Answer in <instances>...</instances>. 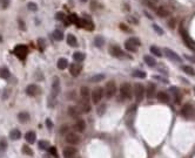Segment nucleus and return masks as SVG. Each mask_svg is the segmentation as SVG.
Returning a JSON list of instances; mask_svg holds the SVG:
<instances>
[{
    "mask_svg": "<svg viewBox=\"0 0 195 158\" xmlns=\"http://www.w3.org/2000/svg\"><path fill=\"white\" fill-rule=\"evenodd\" d=\"M132 86L127 82H125L120 86V94H121V97L126 98V100H129V98L132 97Z\"/></svg>",
    "mask_w": 195,
    "mask_h": 158,
    "instance_id": "nucleus-1",
    "label": "nucleus"
},
{
    "mask_svg": "<svg viewBox=\"0 0 195 158\" xmlns=\"http://www.w3.org/2000/svg\"><path fill=\"white\" fill-rule=\"evenodd\" d=\"M116 93V86L114 81H108L105 87V95L107 98H112Z\"/></svg>",
    "mask_w": 195,
    "mask_h": 158,
    "instance_id": "nucleus-2",
    "label": "nucleus"
},
{
    "mask_svg": "<svg viewBox=\"0 0 195 158\" xmlns=\"http://www.w3.org/2000/svg\"><path fill=\"white\" fill-rule=\"evenodd\" d=\"M134 95L138 102H141L145 96V87L141 83H135L134 84Z\"/></svg>",
    "mask_w": 195,
    "mask_h": 158,
    "instance_id": "nucleus-3",
    "label": "nucleus"
},
{
    "mask_svg": "<svg viewBox=\"0 0 195 158\" xmlns=\"http://www.w3.org/2000/svg\"><path fill=\"white\" fill-rule=\"evenodd\" d=\"M92 102L94 103V104H96V103H99L100 101H101V98H102V96H103V89L101 87H96L95 89L92 92Z\"/></svg>",
    "mask_w": 195,
    "mask_h": 158,
    "instance_id": "nucleus-4",
    "label": "nucleus"
},
{
    "mask_svg": "<svg viewBox=\"0 0 195 158\" xmlns=\"http://www.w3.org/2000/svg\"><path fill=\"white\" fill-rule=\"evenodd\" d=\"M27 53H28V48L25 45H19L14 48V54L20 59H25Z\"/></svg>",
    "mask_w": 195,
    "mask_h": 158,
    "instance_id": "nucleus-5",
    "label": "nucleus"
},
{
    "mask_svg": "<svg viewBox=\"0 0 195 158\" xmlns=\"http://www.w3.org/2000/svg\"><path fill=\"white\" fill-rule=\"evenodd\" d=\"M163 53L166 54V56H167L168 59H170L172 61H175V62H180L181 63V61H182V59L175 53L174 51H172V49H169V48H164L163 49Z\"/></svg>",
    "mask_w": 195,
    "mask_h": 158,
    "instance_id": "nucleus-6",
    "label": "nucleus"
},
{
    "mask_svg": "<svg viewBox=\"0 0 195 158\" xmlns=\"http://www.w3.org/2000/svg\"><path fill=\"white\" fill-rule=\"evenodd\" d=\"M40 92H41V89L36 84H30L26 88V94L30 96H36L38 94H40Z\"/></svg>",
    "mask_w": 195,
    "mask_h": 158,
    "instance_id": "nucleus-7",
    "label": "nucleus"
},
{
    "mask_svg": "<svg viewBox=\"0 0 195 158\" xmlns=\"http://www.w3.org/2000/svg\"><path fill=\"white\" fill-rule=\"evenodd\" d=\"M66 141L70 144H78L80 142V136L78 134H74V132L66 134Z\"/></svg>",
    "mask_w": 195,
    "mask_h": 158,
    "instance_id": "nucleus-8",
    "label": "nucleus"
},
{
    "mask_svg": "<svg viewBox=\"0 0 195 158\" xmlns=\"http://www.w3.org/2000/svg\"><path fill=\"white\" fill-rule=\"evenodd\" d=\"M59 93H60V82H59V78H58V77H54L53 84H52V93H51V96L56 97Z\"/></svg>",
    "mask_w": 195,
    "mask_h": 158,
    "instance_id": "nucleus-9",
    "label": "nucleus"
},
{
    "mask_svg": "<svg viewBox=\"0 0 195 158\" xmlns=\"http://www.w3.org/2000/svg\"><path fill=\"white\" fill-rule=\"evenodd\" d=\"M180 33H181V36H182V39H183V41L186 42V46L188 47V48H190V49H195L194 48V42L190 40V38H189V35L187 34V32L184 31V29H181L180 31Z\"/></svg>",
    "mask_w": 195,
    "mask_h": 158,
    "instance_id": "nucleus-10",
    "label": "nucleus"
},
{
    "mask_svg": "<svg viewBox=\"0 0 195 158\" xmlns=\"http://www.w3.org/2000/svg\"><path fill=\"white\" fill-rule=\"evenodd\" d=\"M62 155H64V158H73L76 155V149L73 146H67L64 149Z\"/></svg>",
    "mask_w": 195,
    "mask_h": 158,
    "instance_id": "nucleus-11",
    "label": "nucleus"
},
{
    "mask_svg": "<svg viewBox=\"0 0 195 158\" xmlns=\"http://www.w3.org/2000/svg\"><path fill=\"white\" fill-rule=\"evenodd\" d=\"M181 115L184 117V118H189L192 115H193V108L190 104H184L181 109Z\"/></svg>",
    "mask_w": 195,
    "mask_h": 158,
    "instance_id": "nucleus-12",
    "label": "nucleus"
},
{
    "mask_svg": "<svg viewBox=\"0 0 195 158\" xmlns=\"http://www.w3.org/2000/svg\"><path fill=\"white\" fill-rule=\"evenodd\" d=\"M109 53H111L112 56H115V57H122L123 56V52L118 46H111L109 47Z\"/></svg>",
    "mask_w": 195,
    "mask_h": 158,
    "instance_id": "nucleus-13",
    "label": "nucleus"
},
{
    "mask_svg": "<svg viewBox=\"0 0 195 158\" xmlns=\"http://www.w3.org/2000/svg\"><path fill=\"white\" fill-rule=\"evenodd\" d=\"M80 27H85L87 29H90V31L93 29V22L91 21V19L88 18V15H86L85 19H81L80 20Z\"/></svg>",
    "mask_w": 195,
    "mask_h": 158,
    "instance_id": "nucleus-14",
    "label": "nucleus"
},
{
    "mask_svg": "<svg viewBox=\"0 0 195 158\" xmlns=\"http://www.w3.org/2000/svg\"><path fill=\"white\" fill-rule=\"evenodd\" d=\"M81 72V66L78 63H72L70 66V73L72 76H78Z\"/></svg>",
    "mask_w": 195,
    "mask_h": 158,
    "instance_id": "nucleus-15",
    "label": "nucleus"
},
{
    "mask_svg": "<svg viewBox=\"0 0 195 158\" xmlns=\"http://www.w3.org/2000/svg\"><path fill=\"white\" fill-rule=\"evenodd\" d=\"M86 129V123L84 120H78L76 123L74 124V130L76 132H82Z\"/></svg>",
    "mask_w": 195,
    "mask_h": 158,
    "instance_id": "nucleus-16",
    "label": "nucleus"
},
{
    "mask_svg": "<svg viewBox=\"0 0 195 158\" xmlns=\"http://www.w3.org/2000/svg\"><path fill=\"white\" fill-rule=\"evenodd\" d=\"M157 98H158V101H160L162 103H168L169 102V96H168L167 93H164V92H159L158 95H157Z\"/></svg>",
    "mask_w": 195,
    "mask_h": 158,
    "instance_id": "nucleus-17",
    "label": "nucleus"
},
{
    "mask_svg": "<svg viewBox=\"0 0 195 158\" xmlns=\"http://www.w3.org/2000/svg\"><path fill=\"white\" fill-rule=\"evenodd\" d=\"M68 114H70V116H72L73 118H78L80 116L81 111L78 107H70L68 108Z\"/></svg>",
    "mask_w": 195,
    "mask_h": 158,
    "instance_id": "nucleus-18",
    "label": "nucleus"
},
{
    "mask_svg": "<svg viewBox=\"0 0 195 158\" xmlns=\"http://www.w3.org/2000/svg\"><path fill=\"white\" fill-rule=\"evenodd\" d=\"M78 108L80 109L81 113H90V111H91V105H90L88 102H87V100H84Z\"/></svg>",
    "mask_w": 195,
    "mask_h": 158,
    "instance_id": "nucleus-19",
    "label": "nucleus"
},
{
    "mask_svg": "<svg viewBox=\"0 0 195 158\" xmlns=\"http://www.w3.org/2000/svg\"><path fill=\"white\" fill-rule=\"evenodd\" d=\"M35 138H36V135H35L34 131H28V132H26V135H25V140H26V142L30 143V144H33V143L35 142Z\"/></svg>",
    "mask_w": 195,
    "mask_h": 158,
    "instance_id": "nucleus-20",
    "label": "nucleus"
},
{
    "mask_svg": "<svg viewBox=\"0 0 195 158\" xmlns=\"http://www.w3.org/2000/svg\"><path fill=\"white\" fill-rule=\"evenodd\" d=\"M56 66H58V68H59L60 70H64V69H66L68 67V60H67V59H65V57H61V59L58 60Z\"/></svg>",
    "mask_w": 195,
    "mask_h": 158,
    "instance_id": "nucleus-21",
    "label": "nucleus"
},
{
    "mask_svg": "<svg viewBox=\"0 0 195 158\" xmlns=\"http://www.w3.org/2000/svg\"><path fill=\"white\" fill-rule=\"evenodd\" d=\"M125 48L127 49L128 52H132V53H135L136 51H138V47H136L131 40H127V41L125 42Z\"/></svg>",
    "mask_w": 195,
    "mask_h": 158,
    "instance_id": "nucleus-22",
    "label": "nucleus"
},
{
    "mask_svg": "<svg viewBox=\"0 0 195 158\" xmlns=\"http://www.w3.org/2000/svg\"><path fill=\"white\" fill-rule=\"evenodd\" d=\"M157 14L160 16V18H167V16H169V11L167 8H164V7H159L158 9H157Z\"/></svg>",
    "mask_w": 195,
    "mask_h": 158,
    "instance_id": "nucleus-23",
    "label": "nucleus"
},
{
    "mask_svg": "<svg viewBox=\"0 0 195 158\" xmlns=\"http://www.w3.org/2000/svg\"><path fill=\"white\" fill-rule=\"evenodd\" d=\"M9 137H11L12 141H18V140H20L21 132L18 129H13V130H11V132H9Z\"/></svg>",
    "mask_w": 195,
    "mask_h": 158,
    "instance_id": "nucleus-24",
    "label": "nucleus"
},
{
    "mask_svg": "<svg viewBox=\"0 0 195 158\" xmlns=\"http://www.w3.org/2000/svg\"><path fill=\"white\" fill-rule=\"evenodd\" d=\"M67 43L70 45L71 47H76V46H78L76 38H75L73 34H68V35H67Z\"/></svg>",
    "mask_w": 195,
    "mask_h": 158,
    "instance_id": "nucleus-25",
    "label": "nucleus"
},
{
    "mask_svg": "<svg viewBox=\"0 0 195 158\" xmlns=\"http://www.w3.org/2000/svg\"><path fill=\"white\" fill-rule=\"evenodd\" d=\"M85 57H86V55L84 53H81V52H75L73 54V59H74V61H76V62H82L85 60Z\"/></svg>",
    "mask_w": 195,
    "mask_h": 158,
    "instance_id": "nucleus-26",
    "label": "nucleus"
},
{
    "mask_svg": "<svg viewBox=\"0 0 195 158\" xmlns=\"http://www.w3.org/2000/svg\"><path fill=\"white\" fill-rule=\"evenodd\" d=\"M18 118H19V121H20L21 123H26L28 120H30V114L28 113H19L18 114Z\"/></svg>",
    "mask_w": 195,
    "mask_h": 158,
    "instance_id": "nucleus-27",
    "label": "nucleus"
},
{
    "mask_svg": "<svg viewBox=\"0 0 195 158\" xmlns=\"http://www.w3.org/2000/svg\"><path fill=\"white\" fill-rule=\"evenodd\" d=\"M143 60H145L146 63H147V66H149V67H155V65H157V61H155V59L152 57V56H149V55H146V56L143 57Z\"/></svg>",
    "mask_w": 195,
    "mask_h": 158,
    "instance_id": "nucleus-28",
    "label": "nucleus"
},
{
    "mask_svg": "<svg viewBox=\"0 0 195 158\" xmlns=\"http://www.w3.org/2000/svg\"><path fill=\"white\" fill-rule=\"evenodd\" d=\"M9 76H11V73H9V70H8L6 67H4V68L0 69V77H1V78H4V80H7V78H9Z\"/></svg>",
    "mask_w": 195,
    "mask_h": 158,
    "instance_id": "nucleus-29",
    "label": "nucleus"
},
{
    "mask_svg": "<svg viewBox=\"0 0 195 158\" xmlns=\"http://www.w3.org/2000/svg\"><path fill=\"white\" fill-rule=\"evenodd\" d=\"M149 51H151V53H152V54H154L155 56H158V57H161V56H162V52H161V49H160L159 47H157V46H151Z\"/></svg>",
    "mask_w": 195,
    "mask_h": 158,
    "instance_id": "nucleus-30",
    "label": "nucleus"
},
{
    "mask_svg": "<svg viewBox=\"0 0 195 158\" xmlns=\"http://www.w3.org/2000/svg\"><path fill=\"white\" fill-rule=\"evenodd\" d=\"M170 92L173 93V95H174V97H175V103H180V101H181V96H180V94H179L178 88L172 87V88H170Z\"/></svg>",
    "mask_w": 195,
    "mask_h": 158,
    "instance_id": "nucleus-31",
    "label": "nucleus"
},
{
    "mask_svg": "<svg viewBox=\"0 0 195 158\" xmlns=\"http://www.w3.org/2000/svg\"><path fill=\"white\" fill-rule=\"evenodd\" d=\"M154 94H155V86L154 84H148V87H147V98H153V96H154Z\"/></svg>",
    "mask_w": 195,
    "mask_h": 158,
    "instance_id": "nucleus-32",
    "label": "nucleus"
},
{
    "mask_svg": "<svg viewBox=\"0 0 195 158\" xmlns=\"http://www.w3.org/2000/svg\"><path fill=\"white\" fill-rule=\"evenodd\" d=\"M80 94H81V97L82 100H87L90 97V89L87 87H81L80 89Z\"/></svg>",
    "mask_w": 195,
    "mask_h": 158,
    "instance_id": "nucleus-33",
    "label": "nucleus"
},
{
    "mask_svg": "<svg viewBox=\"0 0 195 158\" xmlns=\"http://www.w3.org/2000/svg\"><path fill=\"white\" fill-rule=\"evenodd\" d=\"M94 45L96 46V47H102L103 45H105V40H103V38L101 36V35H98V36H95V39H94Z\"/></svg>",
    "mask_w": 195,
    "mask_h": 158,
    "instance_id": "nucleus-34",
    "label": "nucleus"
},
{
    "mask_svg": "<svg viewBox=\"0 0 195 158\" xmlns=\"http://www.w3.org/2000/svg\"><path fill=\"white\" fill-rule=\"evenodd\" d=\"M182 70L186 73V74L190 75V76H195V70H194V68L190 67V66H183L182 67Z\"/></svg>",
    "mask_w": 195,
    "mask_h": 158,
    "instance_id": "nucleus-35",
    "label": "nucleus"
},
{
    "mask_svg": "<svg viewBox=\"0 0 195 158\" xmlns=\"http://www.w3.org/2000/svg\"><path fill=\"white\" fill-rule=\"evenodd\" d=\"M102 80H105V75L103 74H96V75H94V76H92L90 78L91 82H100Z\"/></svg>",
    "mask_w": 195,
    "mask_h": 158,
    "instance_id": "nucleus-36",
    "label": "nucleus"
},
{
    "mask_svg": "<svg viewBox=\"0 0 195 158\" xmlns=\"http://www.w3.org/2000/svg\"><path fill=\"white\" fill-rule=\"evenodd\" d=\"M23 153L26 155V156H33L34 155V151L28 145H23Z\"/></svg>",
    "mask_w": 195,
    "mask_h": 158,
    "instance_id": "nucleus-37",
    "label": "nucleus"
},
{
    "mask_svg": "<svg viewBox=\"0 0 195 158\" xmlns=\"http://www.w3.org/2000/svg\"><path fill=\"white\" fill-rule=\"evenodd\" d=\"M68 20H70V22H73V24H75V25H78L80 27V20L81 19H79L75 14H72V15L68 16Z\"/></svg>",
    "mask_w": 195,
    "mask_h": 158,
    "instance_id": "nucleus-38",
    "label": "nucleus"
},
{
    "mask_svg": "<svg viewBox=\"0 0 195 158\" xmlns=\"http://www.w3.org/2000/svg\"><path fill=\"white\" fill-rule=\"evenodd\" d=\"M132 75L134 77H139V78H145L146 76H147V74H146L143 70H135V72H133Z\"/></svg>",
    "mask_w": 195,
    "mask_h": 158,
    "instance_id": "nucleus-39",
    "label": "nucleus"
},
{
    "mask_svg": "<svg viewBox=\"0 0 195 158\" xmlns=\"http://www.w3.org/2000/svg\"><path fill=\"white\" fill-rule=\"evenodd\" d=\"M48 145H50V143H48L47 141H39V143H38L39 149H41V150L48 149Z\"/></svg>",
    "mask_w": 195,
    "mask_h": 158,
    "instance_id": "nucleus-40",
    "label": "nucleus"
},
{
    "mask_svg": "<svg viewBox=\"0 0 195 158\" xmlns=\"http://www.w3.org/2000/svg\"><path fill=\"white\" fill-rule=\"evenodd\" d=\"M53 35H54V39L55 40H58V41H61L62 39H64V34H62V32L61 31H54V33H53Z\"/></svg>",
    "mask_w": 195,
    "mask_h": 158,
    "instance_id": "nucleus-41",
    "label": "nucleus"
},
{
    "mask_svg": "<svg viewBox=\"0 0 195 158\" xmlns=\"http://www.w3.org/2000/svg\"><path fill=\"white\" fill-rule=\"evenodd\" d=\"M27 8L30 9V11L35 12V11H38V5H36L35 3H28V4H27Z\"/></svg>",
    "mask_w": 195,
    "mask_h": 158,
    "instance_id": "nucleus-42",
    "label": "nucleus"
},
{
    "mask_svg": "<svg viewBox=\"0 0 195 158\" xmlns=\"http://www.w3.org/2000/svg\"><path fill=\"white\" fill-rule=\"evenodd\" d=\"M153 29H154V31L157 32L159 35H162V34L164 33V32H163V29H162V28H160V27H159L157 24H153Z\"/></svg>",
    "mask_w": 195,
    "mask_h": 158,
    "instance_id": "nucleus-43",
    "label": "nucleus"
},
{
    "mask_svg": "<svg viewBox=\"0 0 195 158\" xmlns=\"http://www.w3.org/2000/svg\"><path fill=\"white\" fill-rule=\"evenodd\" d=\"M48 151H50V153L54 157V158H58V151H56V149L54 146H51V147H48Z\"/></svg>",
    "mask_w": 195,
    "mask_h": 158,
    "instance_id": "nucleus-44",
    "label": "nucleus"
},
{
    "mask_svg": "<svg viewBox=\"0 0 195 158\" xmlns=\"http://www.w3.org/2000/svg\"><path fill=\"white\" fill-rule=\"evenodd\" d=\"M0 149H3V150L7 149V142H6L5 138H1V140H0Z\"/></svg>",
    "mask_w": 195,
    "mask_h": 158,
    "instance_id": "nucleus-45",
    "label": "nucleus"
},
{
    "mask_svg": "<svg viewBox=\"0 0 195 158\" xmlns=\"http://www.w3.org/2000/svg\"><path fill=\"white\" fill-rule=\"evenodd\" d=\"M175 26H176V20H175L174 18H172L170 20L168 21V27L169 28H175Z\"/></svg>",
    "mask_w": 195,
    "mask_h": 158,
    "instance_id": "nucleus-46",
    "label": "nucleus"
},
{
    "mask_svg": "<svg viewBox=\"0 0 195 158\" xmlns=\"http://www.w3.org/2000/svg\"><path fill=\"white\" fill-rule=\"evenodd\" d=\"M0 4H1V7L4 9H6L8 7V5H9V0H1V1H0Z\"/></svg>",
    "mask_w": 195,
    "mask_h": 158,
    "instance_id": "nucleus-47",
    "label": "nucleus"
},
{
    "mask_svg": "<svg viewBox=\"0 0 195 158\" xmlns=\"http://www.w3.org/2000/svg\"><path fill=\"white\" fill-rule=\"evenodd\" d=\"M55 19H56V20H64V19H65V14H64L62 12L56 13V14H55Z\"/></svg>",
    "mask_w": 195,
    "mask_h": 158,
    "instance_id": "nucleus-48",
    "label": "nucleus"
},
{
    "mask_svg": "<svg viewBox=\"0 0 195 158\" xmlns=\"http://www.w3.org/2000/svg\"><path fill=\"white\" fill-rule=\"evenodd\" d=\"M105 110H106V105H105V104H102V105H100V107H99V109H98V114H99V115L101 116V115L105 113Z\"/></svg>",
    "mask_w": 195,
    "mask_h": 158,
    "instance_id": "nucleus-49",
    "label": "nucleus"
},
{
    "mask_svg": "<svg viewBox=\"0 0 195 158\" xmlns=\"http://www.w3.org/2000/svg\"><path fill=\"white\" fill-rule=\"evenodd\" d=\"M129 40H131V41H132L136 47H139V46L141 45V43H140V41H139V39H136V38H132V39H129Z\"/></svg>",
    "mask_w": 195,
    "mask_h": 158,
    "instance_id": "nucleus-50",
    "label": "nucleus"
},
{
    "mask_svg": "<svg viewBox=\"0 0 195 158\" xmlns=\"http://www.w3.org/2000/svg\"><path fill=\"white\" fill-rule=\"evenodd\" d=\"M46 125H47L48 129H52V128H53V122L50 120V118H47V120H46Z\"/></svg>",
    "mask_w": 195,
    "mask_h": 158,
    "instance_id": "nucleus-51",
    "label": "nucleus"
},
{
    "mask_svg": "<svg viewBox=\"0 0 195 158\" xmlns=\"http://www.w3.org/2000/svg\"><path fill=\"white\" fill-rule=\"evenodd\" d=\"M19 27H20L23 31H26V27H25V22L21 20V19H19Z\"/></svg>",
    "mask_w": 195,
    "mask_h": 158,
    "instance_id": "nucleus-52",
    "label": "nucleus"
},
{
    "mask_svg": "<svg viewBox=\"0 0 195 158\" xmlns=\"http://www.w3.org/2000/svg\"><path fill=\"white\" fill-rule=\"evenodd\" d=\"M8 95H9V90L8 89H5L4 90V95H3V100H7Z\"/></svg>",
    "mask_w": 195,
    "mask_h": 158,
    "instance_id": "nucleus-53",
    "label": "nucleus"
},
{
    "mask_svg": "<svg viewBox=\"0 0 195 158\" xmlns=\"http://www.w3.org/2000/svg\"><path fill=\"white\" fill-rule=\"evenodd\" d=\"M154 78H155V80H159V81H162L163 83H167V82H168L167 80H166V78H163V77H160V76H154Z\"/></svg>",
    "mask_w": 195,
    "mask_h": 158,
    "instance_id": "nucleus-54",
    "label": "nucleus"
},
{
    "mask_svg": "<svg viewBox=\"0 0 195 158\" xmlns=\"http://www.w3.org/2000/svg\"><path fill=\"white\" fill-rule=\"evenodd\" d=\"M186 59H187V60H189V61H193L195 63V56H188V55H186Z\"/></svg>",
    "mask_w": 195,
    "mask_h": 158,
    "instance_id": "nucleus-55",
    "label": "nucleus"
},
{
    "mask_svg": "<svg viewBox=\"0 0 195 158\" xmlns=\"http://www.w3.org/2000/svg\"><path fill=\"white\" fill-rule=\"evenodd\" d=\"M66 130H68V126H66V125H62V128H61V130H60V131H61V134H64V132H65Z\"/></svg>",
    "mask_w": 195,
    "mask_h": 158,
    "instance_id": "nucleus-56",
    "label": "nucleus"
},
{
    "mask_svg": "<svg viewBox=\"0 0 195 158\" xmlns=\"http://www.w3.org/2000/svg\"><path fill=\"white\" fill-rule=\"evenodd\" d=\"M0 41H3V38L1 36H0Z\"/></svg>",
    "mask_w": 195,
    "mask_h": 158,
    "instance_id": "nucleus-57",
    "label": "nucleus"
},
{
    "mask_svg": "<svg viewBox=\"0 0 195 158\" xmlns=\"http://www.w3.org/2000/svg\"><path fill=\"white\" fill-rule=\"evenodd\" d=\"M81 1H84V3H85V1H87V0H81Z\"/></svg>",
    "mask_w": 195,
    "mask_h": 158,
    "instance_id": "nucleus-58",
    "label": "nucleus"
}]
</instances>
